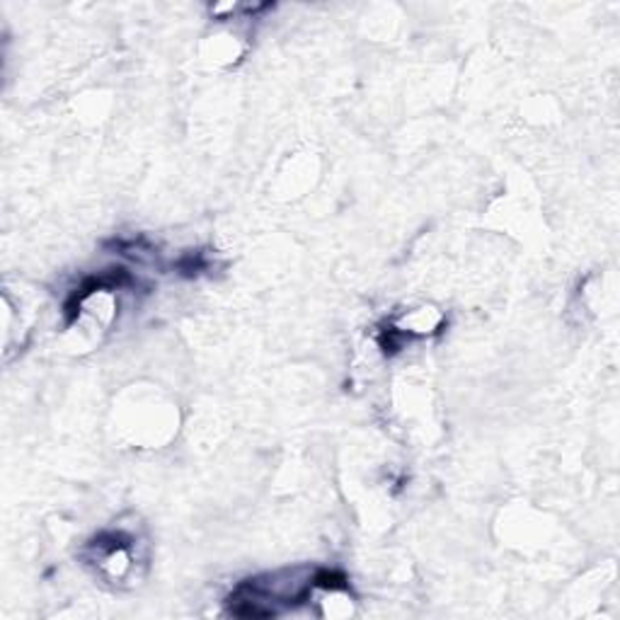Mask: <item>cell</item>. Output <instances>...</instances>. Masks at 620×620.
I'll list each match as a JSON object with an SVG mask.
<instances>
[{
    "label": "cell",
    "mask_w": 620,
    "mask_h": 620,
    "mask_svg": "<svg viewBox=\"0 0 620 620\" xmlns=\"http://www.w3.org/2000/svg\"><path fill=\"white\" fill-rule=\"evenodd\" d=\"M90 562L110 582H126L139 562L136 538L124 531H112L95 538L90 546Z\"/></svg>",
    "instance_id": "cell-1"
},
{
    "label": "cell",
    "mask_w": 620,
    "mask_h": 620,
    "mask_svg": "<svg viewBox=\"0 0 620 620\" xmlns=\"http://www.w3.org/2000/svg\"><path fill=\"white\" fill-rule=\"evenodd\" d=\"M441 323H444V315L439 311L421 306V308H413V311L403 313L400 318L393 323L390 333L395 337H407V335H410V337H427L431 333H437Z\"/></svg>",
    "instance_id": "cell-2"
}]
</instances>
